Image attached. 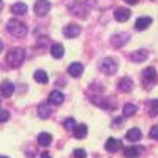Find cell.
<instances>
[{
  "label": "cell",
  "instance_id": "1",
  "mask_svg": "<svg viewBox=\"0 0 158 158\" xmlns=\"http://www.w3.org/2000/svg\"><path fill=\"white\" fill-rule=\"evenodd\" d=\"M25 59V51L22 48H13L11 51H8L6 54V62L10 67H21V63Z\"/></svg>",
  "mask_w": 158,
  "mask_h": 158
},
{
  "label": "cell",
  "instance_id": "2",
  "mask_svg": "<svg viewBox=\"0 0 158 158\" xmlns=\"http://www.w3.org/2000/svg\"><path fill=\"white\" fill-rule=\"evenodd\" d=\"M6 30L13 35V36H25L27 33V27H25V24H22L21 21L18 19H10L8 24H6Z\"/></svg>",
  "mask_w": 158,
  "mask_h": 158
},
{
  "label": "cell",
  "instance_id": "3",
  "mask_svg": "<svg viewBox=\"0 0 158 158\" xmlns=\"http://www.w3.org/2000/svg\"><path fill=\"white\" fill-rule=\"evenodd\" d=\"M156 81H158V76H156V70L153 67H147L142 71V82L147 89L152 87L153 84H156Z\"/></svg>",
  "mask_w": 158,
  "mask_h": 158
},
{
  "label": "cell",
  "instance_id": "4",
  "mask_svg": "<svg viewBox=\"0 0 158 158\" xmlns=\"http://www.w3.org/2000/svg\"><path fill=\"white\" fill-rule=\"evenodd\" d=\"M117 68H118V63L114 59H111V57H104L100 62V70L103 73H106V74H114L117 71Z\"/></svg>",
  "mask_w": 158,
  "mask_h": 158
},
{
  "label": "cell",
  "instance_id": "5",
  "mask_svg": "<svg viewBox=\"0 0 158 158\" xmlns=\"http://www.w3.org/2000/svg\"><path fill=\"white\" fill-rule=\"evenodd\" d=\"M33 10H35V13H36V16H44L46 13H49V10H51L49 0H36Z\"/></svg>",
  "mask_w": 158,
  "mask_h": 158
},
{
  "label": "cell",
  "instance_id": "6",
  "mask_svg": "<svg viewBox=\"0 0 158 158\" xmlns=\"http://www.w3.org/2000/svg\"><path fill=\"white\" fill-rule=\"evenodd\" d=\"M128 41H130V35H128V33H117V35H114V36L111 38L112 46H117V48L127 44Z\"/></svg>",
  "mask_w": 158,
  "mask_h": 158
},
{
  "label": "cell",
  "instance_id": "7",
  "mask_svg": "<svg viewBox=\"0 0 158 158\" xmlns=\"http://www.w3.org/2000/svg\"><path fill=\"white\" fill-rule=\"evenodd\" d=\"M147 57H149V52H147L146 49H136V51H133V52L130 54V60H131V62H136V63L146 60Z\"/></svg>",
  "mask_w": 158,
  "mask_h": 158
},
{
  "label": "cell",
  "instance_id": "8",
  "mask_svg": "<svg viewBox=\"0 0 158 158\" xmlns=\"http://www.w3.org/2000/svg\"><path fill=\"white\" fill-rule=\"evenodd\" d=\"M0 94H2V97H5V98L11 97L13 94H15V84L10 82V81H3L2 84H0Z\"/></svg>",
  "mask_w": 158,
  "mask_h": 158
},
{
  "label": "cell",
  "instance_id": "9",
  "mask_svg": "<svg viewBox=\"0 0 158 158\" xmlns=\"http://www.w3.org/2000/svg\"><path fill=\"white\" fill-rule=\"evenodd\" d=\"M130 16H131L130 10H128V8H123V6L117 8V10L114 11V18H115L118 22H125V21H128Z\"/></svg>",
  "mask_w": 158,
  "mask_h": 158
},
{
  "label": "cell",
  "instance_id": "10",
  "mask_svg": "<svg viewBox=\"0 0 158 158\" xmlns=\"http://www.w3.org/2000/svg\"><path fill=\"white\" fill-rule=\"evenodd\" d=\"M104 147H106L108 152H117L122 149V141L120 139H115V138H109L104 144Z\"/></svg>",
  "mask_w": 158,
  "mask_h": 158
},
{
  "label": "cell",
  "instance_id": "11",
  "mask_svg": "<svg viewBox=\"0 0 158 158\" xmlns=\"http://www.w3.org/2000/svg\"><path fill=\"white\" fill-rule=\"evenodd\" d=\"M79 33H81V27L76 25V24H70V25H67V27L63 29V35L67 38H76Z\"/></svg>",
  "mask_w": 158,
  "mask_h": 158
},
{
  "label": "cell",
  "instance_id": "12",
  "mask_svg": "<svg viewBox=\"0 0 158 158\" xmlns=\"http://www.w3.org/2000/svg\"><path fill=\"white\" fill-rule=\"evenodd\" d=\"M63 100H65V97H63L62 92H59V90H52L49 94V98H48L49 104H62Z\"/></svg>",
  "mask_w": 158,
  "mask_h": 158
},
{
  "label": "cell",
  "instance_id": "13",
  "mask_svg": "<svg viewBox=\"0 0 158 158\" xmlns=\"http://www.w3.org/2000/svg\"><path fill=\"white\" fill-rule=\"evenodd\" d=\"M150 24H152V18H149V16H141V18L136 19L135 27H136V30H146Z\"/></svg>",
  "mask_w": 158,
  "mask_h": 158
},
{
  "label": "cell",
  "instance_id": "14",
  "mask_svg": "<svg viewBox=\"0 0 158 158\" xmlns=\"http://www.w3.org/2000/svg\"><path fill=\"white\" fill-rule=\"evenodd\" d=\"M133 87H135V84H133V81H131L130 77H122L120 81H118V90L120 92H130V90H133Z\"/></svg>",
  "mask_w": 158,
  "mask_h": 158
},
{
  "label": "cell",
  "instance_id": "15",
  "mask_svg": "<svg viewBox=\"0 0 158 158\" xmlns=\"http://www.w3.org/2000/svg\"><path fill=\"white\" fill-rule=\"evenodd\" d=\"M142 152H144V147H141V146H133V147L125 149V156H127V158H138Z\"/></svg>",
  "mask_w": 158,
  "mask_h": 158
},
{
  "label": "cell",
  "instance_id": "16",
  "mask_svg": "<svg viewBox=\"0 0 158 158\" xmlns=\"http://www.w3.org/2000/svg\"><path fill=\"white\" fill-rule=\"evenodd\" d=\"M82 71H84L82 63H77V62H74V63H71L70 67H68V73H70L73 77H79V76L82 74Z\"/></svg>",
  "mask_w": 158,
  "mask_h": 158
},
{
  "label": "cell",
  "instance_id": "17",
  "mask_svg": "<svg viewBox=\"0 0 158 158\" xmlns=\"http://www.w3.org/2000/svg\"><path fill=\"white\" fill-rule=\"evenodd\" d=\"M63 54H65V48L60 43H56V44L51 46V56L54 59H62Z\"/></svg>",
  "mask_w": 158,
  "mask_h": 158
},
{
  "label": "cell",
  "instance_id": "18",
  "mask_svg": "<svg viewBox=\"0 0 158 158\" xmlns=\"http://www.w3.org/2000/svg\"><path fill=\"white\" fill-rule=\"evenodd\" d=\"M142 138V133H141V130L139 128H131L127 131V139L131 141V142H136Z\"/></svg>",
  "mask_w": 158,
  "mask_h": 158
},
{
  "label": "cell",
  "instance_id": "19",
  "mask_svg": "<svg viewBox=\"0 0 158 158\" xmlns=\"http://www.w3.org/2000/svg\"><path fill=\"white\" fill-rule=\"evenodd\" d=\"M27 5L25 3H22V2H18V3H15V5H11V13H15V15H18V16H22V15H25L27 13Z\"/></svg>",
  "mask_w": 158,
  "mask_h": 158
},
{
  "label": "cell",
  "instance_id": "20",
  "mask_svg": "<svg viewBox=\"0 0 158 158\" xmlns=\"http://www.w3.org/2000/svg\"><path fill=\"white\" fill-rule=\"evenodd\" d=\"M73 131H74V136L77 139H84L87 136V125L85 123H79V125H76V128Z\"/></svg>",
  "mask_w": 158,
  "mask_h": 158
},
{
  "label": "cell",
  "instance_id": "21",
  "mask_svg": "<svg viewBox=\"0 0 158 158\" xmlns=\"http://www.w3.org/2000/svg\"><path fill=\"white\" fill-rule=\"evenodd\" d=\"M38 115L41 117V118H48L51 115V106H49V103H41L38 106Z\"/></svg>",
  "mask_w": 158,
  "mask_h": 158
},
{
  "label": "cell",
  "instance_id": "22",
  "mask_svg": "<svg viewBox=\"0 0 158 158\" xmlns=\"http://www.w3.org/2000/svg\"><path fill=\"white\" fill-rule=\"evenodd\" d=\"M33 79L36 82H40V84H48V81H49L46 71H43V70H36L35 74H33Z\"/></svg>",
  "mask_w": 158,
  "mask_h": 158
},
{
  "label": "cell",
  "instance_id": "23",
  "mask_svg": "<svg viewBox=\"0 0 158 158\" xmlns=\"http://www.w3.org/2000/svg\"><path fill=\"white\" fill-rule=\"evenodd\" d=\"M136 111H138V108L135 106V104L128 103V104H125V106H123V117H131V115H135Z\"/></svg>",
  "mask_w": 158,
  "mask_h": 158
},
{
  "label": "cell",
  "instance_id": "24",
  "mask_svg": "<svg viewBox=\"0 0 158 158\" xmlns=\"http://www.w3.org/2000/svg\"><path fill=\"white\" fill-rule=\"evenodd\" d=\"M38 142L41 144V146H49L52 142V136L49 133H40L38 135Z\"/></svg>",
  "mask_w": 158,
  "mask_h": 158
},
{
  "label": "cell",
  "instance_id": "25",
  "mask_svg": "<svg viewBox=\"0 0 158 158\" xmlns=\"http://www.w3.org/2000/svg\"><path fill=\"white\" fill-rule=\"evenodd\" d=\"M76 125L77 123H76V120H74L73 117H68V118H65V120H63V127L67 128V130H74Z\"/></svg>",
  "mask_w": 158,
  "mask_h": 158
},
{
  "label": "cell",
  "instance_id": "26",
  "mask_svg": "<svg viewBox=\"0 0 158 158\" xmlns=\"http://www.w3.org/2000/svg\"><path fill=\"white\" fill-rule=\"evenodd\" d=\"M150 114L152 115H158V100H152L150 101Z\"/></svg>",
  "mask_w": 158,
  "mask_h": 158
},
{
  "label": "cell",
  "instance_id": "27",
  "mask_svg": "<svg viewBox=\"0 0 158 158\" xmlns=\"http://www.w3.org/2000/svg\"><path fill=\"white\" fill-rule=\"evenodd\" d=\"M10 118V112L6 109H0V122H6Z\"/></svg>",
  "mask_w": 158,
  "mask_h": 158
},
{
  "label": "cell",
  "instance_id": "28",
  "mask_svg": "<svg viewBox=\"0 0 158 158\" xmlns=\"http://www.w3.org/2000/svg\"><path fill=\"white\" fill-rule=\"evenodd\" d=\"M85 156H87V153H85L84 149H76L74 150V158H85Z\"/></svg>",
  "mask_w": 158,
  "mask_h": 158
},
{
  "label": "cell",
  "instance_id": "29",
  "mask_svg": "<svg viewBox=\"0 0 158 158\" xmlns=\"http://www.w3.org/2000/svg\"><path fill=\"white\" fill-rule=\"evenodd\" d=\"M150 138L152 139H158V125H155V127H152V130H150Z\"/></svg>",
  "mask_w": 158,
  "mask_h": 158
},
{
  "label": "cell",
  "instance_id": "30",
  "mask_svg": "<svg viewBox=\"0 0 158 158\" xmlns=\"http://www.w3.org/2000/svg\"><path fill=\"white\" fill-rule=\"evenodd\" d=\"M122 123V118H115V120L112 122V125H114V128H117V125H120Z\"/></svg>",
  "mask_w": 158,
  "mask_h": 158
},
{
  "label": "cell",
  "instance_id": "31",
  "mask_svg": "<svg viewBox=\"0 0 158 158\" xmlns=\"http://www.w3.org/2000/svg\"><path fill=\"white\" fill-rule=\"evenodd\" d=\"M40 158H52L48 152H41V155H40Z\"/></svg>",
  "mask_w": 158,
  "mask_h": 158
},
{
  "label": "cell",
  "instance_id": "32",
  "mask_svg": "<svg viewBox=\"0 0 158 158\" xmlns=\"http://www.w3.org/2000/svg\"><path fill=\"white\" fill-rule=\"evenodd\" d=\"M125 2H127L128 5H136V3H138V0H125Z\"/></svg>",
  "mask_w": 158,
  "mask_h": 158
},
{
  "label": "cell",
  "instance_id": "33",
  "mask_svg": "<svg viewBox=\"0 0 158 158\" xmlns=\"http://www.w3.org/2000/svg\"><path fill=\"white\" fill-rule=\"evenodd\" d=\"M2 49H3V41L0 40V51H2Z\"/></svg>",
  "mask_w": 158,
  "mask_h": 158
},
{
  "label": "cell",
  "instance_id": "34",
  "mask_svg": "<svg viewBox=\"0 0 158 158\" xmlns=\"http://www.w3.org/2000/svg\"><path fill=\"white\" fill-rule=\"evenodd\" d=\"M3 6V2H2V0H0V8H2Z\"/></svg>",
  "mask_w": 158,
  "mask_h": 158
},
{
  "label": "cell",
  "instance_id": "35",
  "mask_svg": "<svg viewBox=\"0 0 158 158\" xmlns=\"http://www.w3.org/2000/svg\"><path fill=\"white\" fill-rule=\"evenodd\" d=\"M0 158H8V156H3V155H0Z\"/></svg>",
  "mask_w": 158,
  "mask_h": 158
}]
</instances>
